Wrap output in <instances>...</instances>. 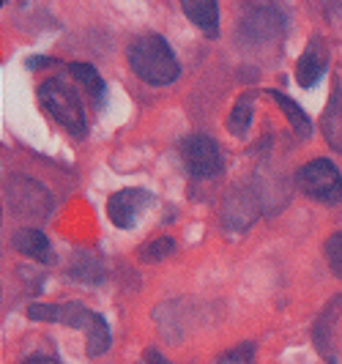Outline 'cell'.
I'll list each match as a JSON object with an SVG mask.
<instances>
[{
	"label": "cell",
	"mask_w": 342,
	"mask_h": 364,
	"mask_svg": "<svg viewBox=\"0 0 342 364\" xmlns=\"http://www.w3.org/2000/svg\"><path fill=\"white\" fill-rule=\"evenodd\" d=\"M31 321H50V323H63L85 331V350L88 356H102L109 348V326L99 312L82 307L80 301H66V304H31L28 307Z\"/></svg>",
	"instance_id": "cell-1"
},
{
	"label": "cell",
	"mask_w": 342,
	"mask_h": 364,
	"mask_svg": "<svg viewBox=\"0 0 342 364\" xmlns=\"http://www.w3.org/2000/svg\"><path fill=\"white\" fill-rule=\"evenodd\" d=\"M129 69L148 85H170L181 77V66L170 44L156 33L137 36L127 50Z\"/></svg>",
	"instance_id": "cell-2"
},
{
	"label": "cell",
	"mask_w": 342,
	"mask_h": 364,
	"mask_svg": "<svg viewBox=\"0 0 342 364\" xmlns=\"http://www.w3.org/2000/svg\"><path fill=\"white\" fill-rule=\"evenodd\" d=\"M38 102H41V107L47 109L66 132H72L77 137L85 134V129H88L85 109H82V102H80L77 91H74L66 80H60V77L44 80L38 85Z\"/></svg>",
	"instance_id": "cell-3"
},
{
	"label": "cell",
	"mask_w": 342,
	"mask_h": 364,
	"mask_svg": "<svg viewBox=\"0 0 342 364\" xmlns=\"http://www.w3.org/2000/svg\"><path fill=\"white\" fill-rule=\"evenodd\" d=\"M296 183L306 198L326 205L342 203V176L328 159H312L296 170Z\"/></svg>",
	"instance_id": "cell-4"
},
{
	"label": "cell",
	"mask_w": 342,
	"mask_h": 364,
	"mask_svg": "<svg viewBox=\"0 0 342 364\" xmlns=\"http://www.w3.org/2000/svg\"><path fill=\"white\" fill-rule=\"evenodd\" d=\"M181 159L192 178H216L225 170V154L208 134H189L181 143Z\"/></svg>",
	"instance_id": "cell-5"
},
{
	"label": "cell",
	"mask_w": 342,
	"mask_h": 364,
	"mask_svg": "<svg viewBox=\"0 0 342 364\" xmlns=\"http://www.w3.org/2000/svg\"><path fill=\"white\" fill-rule=\"evenodd\" d=\"M151 192H145V189H121V192H115V195H109L107 200V217L109 222L115 225V228H134L137 225V219L143 217V211L151 205Z\"/></svg>",
	"instance_id": "cell-6"
},
{
	"label": "cell",
	"mask_w": 342,
	"mask_h": 364,
	"mask_svg": "<svg viewBox=\"0 0 342 364\" xmlns=\"http://www.w3.org/2000/svg\"><path fill=\"white\" fill-rule=\"evenodd\" d=\"M326 66H328V50H326L324 38L312 36L306 50L299 58V63H296V82L301 88H312L324 77Z\"/></svg>",
	"instance_id": "cell-7"
},
{
	"label": "cell",
	"mask_w": 342,
	"mask_h": 364,
	"mask_svg": "<svg viewBox=\"0 0 342 364\" xmlns=\"http://www.w3.org/2000/svg\"><path fill=\"white\" fill-rule=\"evenodd\" d=\"M11 247L17 250L19 255L33 257V260H41V263H55V252L53 247H50V238L44 236L41 230H33V228L17 230L14 238H11Z\"/></svg>",
	"instance_id": "cell-8"
},
{
	"label": "cell",
	"mask_w": 342,
	"mask_h": 364,
	"mask_svg": "<svg viewBox=\"0 0 342 364\" xmlns=\"http://www.w3.org/2000/svg\"><path fill=\"white\" fill-rule=\"evenodd\" d=\"M321 132H324L326 143L337 154H342V85H337L328 96V105L321 115Z\"/></svg>",
	"instance_id": "cell-9"
},
{
	"label": "cell",
	"mask_w": 342,
	"mask_h": 364,
	"mask_svg": "<svg viewBox=\"0 0 342 364\" xmlns=\"http://www.w3.org/2000/svg\"><path fill=\"white\" fill-rule=\"evenodd\" d=\"M181 9L205 36H219V6L214 0H183Z\"/></svg>",
	"instance_id": "cell-10"
},
{
	"label": "cell",
	"mask_w": 342,
	"mask_h": 364,
	"mask_svg": "<svg viewBox=\"0 0 342 364\" xmlns=\"http://www.w3.org/2000/svg\"><path fill=\"white\" fill-rule=\"evenodd\" d=\"M69 74L88 91V96L93 99L96 107L105 105V99H107V85H105V80L99 77V72H96L90 63H72V66H69Z\"/></svg>",
	"instance_id": "cell-11"
},
{
	"label": "cell",
	"mask_w": 342,
	"mask_h": 364,
	"mask_svg": "<svg viewBox=\"0 0 342 364\" xmlns=\"http://www.w3.org/2000/svg\"><path fill=\"white\" fill-rule=\"evenodd\" d=\"M269 96L282 107V112H285V118L290 121V127H293V132L301 137V140H306L309 134H312V121H309V115H306L304 109L299 107L293 99H288L285 93L279 91H269Z\"/></svg>",
	"instance_id": "cell-12"
},
{
	"label": "cell",
	"mask_w": 342,
	"mask_h": 364,
	"mask_svg": "<svg viewBox=\"0 0 342 364\" xmlns=\"http://www.w3.org/2000/svg\"><path fill=\"white\" fill-rule=\"evenodd\" d=\"M252 112H255V91L241 93L238 102L233 105V112L228 115V129L235 137H244L250 127H252Z\"/></svg>",
	"instance_id": "cell-13"
},
{
	"label": "cell",
	"mask_w": 342,
	"mask_h": 364,
	"mask_svg": "<svg viewBox=\"0 0 342 364\" xmlns=\"http://www.w3.org/2000/svg\"><path fill=\"white\" fill-rule=\"evenodd\" d=\"M326 260H328V269L342 279V233L326 238Z\"/></svg>",
	"instance_id": "cell-14"
},
{
	"label": "cell",
	"mask_w": 342,
	"mask_h": 364,
	"mask_svg": "<svg viewBox=\"0 0 342 364\" xmlns=\"http://www.w3.org/2000/svg\"><path fill=\"white\" fill-rule=\"evenodd\" d=\"M176 250V241L173 238H154L148 247H145V260H159V257H164V255H170Z\"/></svg>",
	"instance_id": "cell-15"
},
{
	"label": "cell",
	"mask_w": 342,
	"mask_h": 364,
	"mask_svg": "<svg viewBox=\"0 0 342 364\" xmlns=\"http://www.w3.org/2000/svg\"><path fill=\"white\" fill-rule=\"evenodd\" d=\"M140 364H167V362H164L162 356H159V350L148 348V350L143 353V359H140Z\"/></svg>",
	"instance_id": "cell-16"
},
{
	"label": "cell",
	"mask_w": 342,
	"mask_h": 364,
	"mask_svg": "<svg viewBox=\"0 0 342 364\" xmlns=\"http://www.w3.org/2000/svg\"><path fill=\"white\" fill-rule=\"evenodd\" d=\"M22 364H58L55 359H50V356H33V359H28V362Z\"/></svg>",
	"instance_id": "cell-17"
}]
</instances>
